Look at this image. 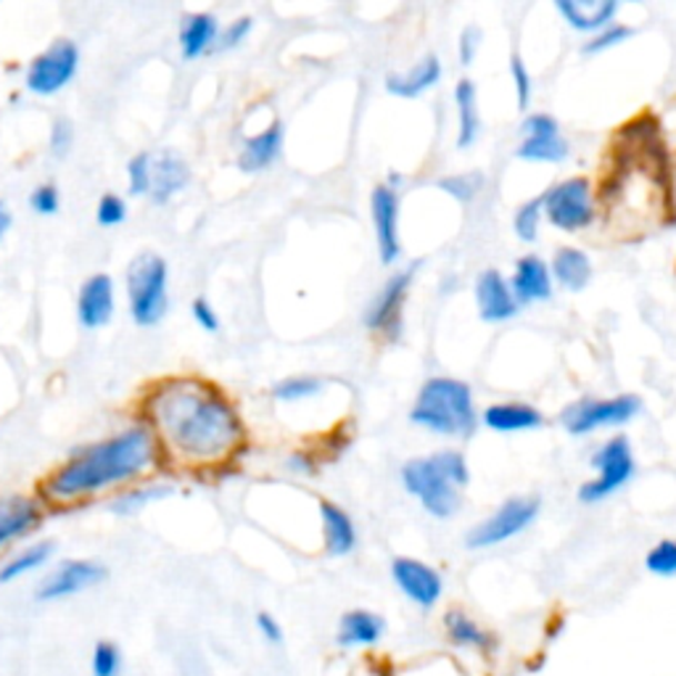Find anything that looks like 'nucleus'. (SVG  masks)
Here are the masks:
<instances>
[{"label":"nucleus","instance_id":"4468645a","mask_svg":"<svg viewBox=\"0 0 676 676\" xmlns=\"http://www.w3.org/2000/svg\"><path fill=\"white\" fill-rule=\"evenodd\" d=\"M415 270H402L389 278L383 283V289L375 294L371 306L365 310V325L375 333H386V336H396L400 333V312L404 304V296H407L410 285H413Z\"/></svg>","mask_w":676,"mask_h":676},{"label":"nucleus","instance_id":"c03bdc74","mask_svg":"<svg viewBox=\"0 0 676 676\" xmlns=\"http://www.w3.org/2000/svg\"><path fill=\"white\" fill-rule=\"evenodd\" d=\"M191 312H193V320H196V323H199L201 327H204L206 333H218V331H220V317H218V310H214V306L209 304L204 296H199L196 302H193Z\"/></svg>","mask_w":676,"mask_h":676},{"label":"nucleus","instance_id":"4c0bfd02","mask_svg":"<svg viewBox=\"0 0 676 676\" xmlns=\"http://www.w3.org/2000/svg\"><path fill=\"white\" fill-rule=\"evenodd\" d=\"M95 218H99V225L103 228L122 225V222L128 220V204H124L117 193H107V196H101L99 201V212H95Z\"/></svg>","mask_w":676,"mask_h":676},{"label":"nucleus","instance_id":"49530a36","mask_svg":"<svg viewBox=\"0 0 676 676\" xmlns=\"http://www.w3.org/2000/svg\"><path fill=\"white\" fill-rule=\"evenodd\" d=\"M256 629L264 637V643L270 645H281L283 643V626L278 624V618L273 613H256Z\"/></svg>","mask_w":676,"mask_h":676},{"label":"nucleus","instance_id":"5701e85b","mask_svg":"<svg viewBox=\"0 0 676 676\" xmlns=\"http://www.w3.org/2000/svg\"><path fill=\"white\" fill-rule=\"evenodd\" d=\"M442 77V61L436 53H428L426 59L417 61L410 72L402 74H389L386 77V90L389 93L400 95V99H417L426 90H431Z\"/></svg>","mask_w":676,"mask_h":676},{"label":"nucleus","instance_id":"f704fd0d","mask_svg":"<svg viewBox=\"0 0 676 676\" xmlns=\"http://www.w3.org/2000/svg\"><path fill=\"white\" fill-rule=\"evenodd\" d=\"M645 566L655 576H676V542H658L645 557Z\"/></svg>","mask_w":676,"mask_h":676},{"label":"nucleus","instance_id":"ea45409f","mask_svg":"<svg viewBox=\"0 0 676 676\" xmlns=\"http://www.w3.org/2000/svg\"><path fill=\"white\" fill-rule=\"evenodd\" d=\"M511 74L515 82V93H518V109H528V101H532V74H528V69L524 64V59H521L518 53L511 56Z\"/></svg>","mask_w":676,"mask_h":676},{"label":"nucleus","instance_id":"b1692460","mask_svg":"<svg viewBox=\"0 0 676 676\" xmlns=\"http://www.w3.org/2000/svg\"><path fill=\"white\" fill-rule=\"evenodd\" d=\"M218 34L220 24L212 13H191V17H185L183 27H180V51H183V59L193 61L214 51Z\"/></svg>","mask_w":676,"mask_h":676},{"label":"nucleus","instance_id":"ddd939ff","mask_svg":"<svg viewBox=\"0 0 676 676\" xmlns=\"http://www.w3.org/2000/svg\"><path fill=\"white\" fill-rule=\"evenodd\" d=\"M524 141L515 149V157L526 162H563L568 157V141L561 135V124L549 114H532L521 124Z\"/></svg>","mask_w":676,"mask_h":676},{"label":"nucleus","instance_id":"9b49d317","mask_svg":"<svg viewBox=\"0 0 676 676\" xmlns=\"http://www.w3.org/2000/svg\"><path fill=\"white\" fill-rule=\"evenodd\" d=\"M107 576L109 571L95 561H64L40 582L34 597L40 603L67 601V597L82 595V592L99 587L101 582H107Z\"/></svg>","mask_w":676,"mask_h":676},{"label":"nucleus","instance_id":"473e14b6","mask_svg":"<svg viewBox=\"0 0 676 676\" xmlns=\"http://www.w3.org/2000/svg\"><path fill=\"white\" fill-rule=\"evenodd\" d=\"M542 212H545V196H536L515 209L513 228H515V235H518L521 241H526V243L536 241V235H539Z\"/></svg>","mask_w":676,"mask_h":676},{"label":"nucleus","instance_id":"39448f33","mask_svg":"<svg viewBox=\"0 0 676 676\" xmlns=\"http://www.w3.org/2000/svg\"><path fill=\"white\" fill-rule=\"evenodd\" d=\"M128 296L130 312L138 325L149 327L162 323V317L170 310V296H167V285H170V270L167 262L153 251H143L130 262L128 275Z\"/></svg>","mask_w":676,"mask_h":676},{"label":"nucleus","instance_id":"423d86ee","mask_svg":"<svg viewBox=\"0 0 676 676\" xmlns=\"http://www.w3.org/2000/svg\"><path fill=\"white\" fill-rule=\"evenodd\" d=\"M592 468L597 471V478L578 490V500L601 502L605 497H611L616 490H622L634 473V455L629 447V438L613 436L611 442H605L603 447L595 452V457H592Z\"/></svg>","mask_w":676,"mask_h":676},{"label":"nucleus","instance_id":"bb28decb","mask_svg":"<svg viewBox=\"0 0 676 676\" xmlns=\"http://www.w3.org/2000/svg\"><path fill=\"white\" fill-rule=\"evenodd\" d=\"M320 515H323L325 528V547L331 555H350L357 545V532L350 513H344L336 502H320Z\"/></svg>","mask_w":676,"mask_h":676},{"label":"nucleus","instance_id":"2f4dec72","mask_svg":"<svg viewBox=\"0 0 676 676\" xmlns=\"http://www.w3.org/2000/svg\"><path fill=\"white\" fill-rule=\"evenodd\" d=\"M124 672V655L120 645L111 639L95 643L93 655H90V674L93 676H122Z\"/></svg>","mask_w":676,"mask_h":676},{"label":"nucleus","instance_id":"6e6552de","mask_svg":"<svg viewBox=\"0 0 676 676\" xmlns=\"http://www.w3.org/2000/svg\"><path fill=\"white\" fill-rule=\"evenodd\" d=\"M545 214L555 228L576 233L595 220L592 188L587 178H568L545 193Z\"/></svg>","mask_w":676,"mask_h":676},{"label":"nucleus","instance_id":"e433bc0d","mask_svg":"<svg viewBox=\"0 0 676 676\" xmlns=\"http://www.w3.org/2000/svg\"><path fill=\"white\" fill-rule=\"evenodd\" d=\"M632 38V27L626 24H608L605 27L603 32H597L595 38L589 40V43H584L582 51L592 56V53H603V51H611V48L622 46L624 40Z\"/></svg>","mask_w":676,"mask_h":676},{"label":"nucleus","instance_id":"c756f323","mask_svg":"<svg viewBox=\"0 0 676 676\" xmlns=\"http://www.w3.org/2000/svg\"><path fill=\"white\" fill-rule=\"evenodd\" d=\"M53 555V542H38V545H30L24 549H19L17 555H11L9 561L0 566V584H11L17 578H22L32 571L43 568Z\"/></svg>","mask_w":676,"mask_h":676},{"label":"nucleus","instance_id":"7ed1b4c3","mask_svg":"<svg viewBox=\"0 0 676 676\" xmlns=\"http://www.w3.org/2000/svg\"><path fill=\"white\" fill-rule=\"evenodd\" d=\"M468 463L455 450L415 457L402 465L404 490L421 500L423 511L434 518H450L460 511V492L468 486Z\"/></svg>","mask_w":676,"mask_h":676},{"label":"nucleus","instance_id":"f8f14e48","mask_svg":"<svg viewBox=\"0 0 676 676\" xmlns=\"http://www.w3.org/2000/svg\"><path fill=\"white\" fill-rule=\"evenodd\" d=\"M145 157V196L153 204H167L191 183V170L185 159L170 149L143 151Z\"/></svg>","mask_w":676,"mask_h":676},{"label":"nucleus","instance_id":"9d476101","mask_svg":"<svg viewBox=\"0 0 676 676\" xmlns=\"http://www.w3.org/2000/svg\"><path fill=\"white\" fill-rule=\"evenodd\" d=\"M80 64V51L72 40H56V43L34 56L30 69H27V88L38 95H53L61 88L72 82Z\"/></svg>","mask_w":676,"mask_h":676},{"label":"nucleus","instance_id":"2eb2a0df","mask_svg":"<svg viewBox=\"0 0 676 676\" xmlns=\"http://www.w3.org/2000/svg\"><path fill=\"white\" fill-rule=\"evenodd\" d=\"M392 576L404 595L421 608H434L442 597V576L415 557H396L392 563Z\"/></svg>","mask_w":676,"mask_h":676},{"label":"nucleus","instance_id":"aec40b11","mask_svg":"<svg viewBox=\"0 0 676 676\" xmlns=\"http://www.w3.org/2000/svg\"><path fill=\"white\" fill-rule=\"evenodd\" d=\"M513 296L518 304H532V302H547L553 296V275L545 260L539 256H524L515 264L513 275Z\"/></svg>","mask_w":676,"mask_h":676},{"label":"nucleus","instance_id":"c85d7f7f","mask_svg":"<svg viewBox=\"0 0 676 676\" xmlns=\"http://www.w3.org/2000/svg\"><path fill=\"white\" fill-rule=\"evenodd\" d=\"M455 103H457V117H460L457 145H460V149H468V145L476 143L478 130H481L478 95H476V85H473L471 80H460L457 82Z\"/></svg>","mask_w":676,"mask_h":676},{"label":"nucleus","instance_id":"de8ad7c7","mask_svg":"<svg viewBox=\"0 0 676 676\" xmlns=\"http://www.w3.org/2000/svg\"><path fill=\"white\" fill-rule=\"evenodd\" d=\"M9 228H11V212L6 209L3 201H0V241H3V235L9 233Z\"/></svg>","mask_w":676,"mask_h":676},{"label":"nucleus","instance_id":"0eeeda50","mask_svg":"<svg viewBox=\"0 0 676 676\" xmlns=\"http://www.w3.org/2000/svg\"><path fill=\"white\" fill-rule=\"evenodd\" d=\"M539 515V500L534 497H513L500 507L497 513L490 515L484 524H478L473 532L465 536V545L471 549H486L502 542L513 539L521 532H526Z\"/></svg>","mask_w":676,"mask_h":676},{"label":"nucleus","instance_id":"a878e982","mask_svg":"<svg viewBox=\"0 0 676 676\" xmlns=\"http://www.w3.org/2000/svg\"><path fill=\"white\" fill-rule=\"evenodd\" d=\"M549 275H553L566 291H574V294H578V291L587 289L592 281V262L582 249L563 246L555 251Z\"/></svg>","mask_w":676,"mask_h":676},{"label":"nucleus","instance_id":"dca6fc26","mask_svg":"<svg viewBox=\"0 0 676 676\" xmlns=\"http://www.w3.org/2000/svg\"><path fill=\"white\" fill-rule=\"evenodd\" d=\"M373 225L375 241H379L381 262L392 264L400 256V199H396V188L379 185L373 191Z\"/></svg>","mask_w":676,"mask_h":676},{"label":"nucleus","instance_id":"412c9836","mask_svg":"<svg viewBox=\"0 0 676 676\" xmlns=\"http://www.w3.org/2000/svg\"><path fill=\"white\" fill-rule=\"evenodd\" d=\"M555 9L566 17V22L578 32L605 30L616 17V0H557Z\"/></svg>","mask_w":676,"mask_h":676},{"label":"nucleus","instance_id":"1a4fd4ad","mask_svg":"<svg viewBox=\"0 0 676 676\" xmlns=\"http://www.w3.org/2000/svg\"><path fill=\"white\" fill-rule=\"evenodd\" d=\"M637 413H639V396L622 394V396H613V400L576 402L574 407L566 410L563 423H566L571 434L582 436V434H592V431L597 428L624 426V423H629Z\"/></svg>","mask_w":676,"mask_h":676},{"label":"nucleus","instance_id":"f257e3e1","mask_svg":"<svg viewBox=\"0 0 676 676\" xmlns=\"http://www.w3.org/2000/svg\"><path fill=\"white\" fill-rule=\"evenodd\" d=\"M153 428L188 463L209 465L225 460L241 444L243 426L233 402L212 383L170 379L145 400Z\"/></svg>","mask_w":676,"mask_h":676},{"label":"nucleus","instance_id":"f3484780","mask_svg":"<svg viewBox=\"0 0 676 676\" xmlns=\"http://www.w3.org/2000/svg\"><path fill=\"white\" fill-rule=\"evenodd\" d=\"M43 521V511L32 497L9 494L0 497V549L30 536Z\"/></svg>","mask_w":676,"mask_h":676},{"label":"nucleus","instance_id":"c9c22d12","mask_svg":"<svg viewBox=\"0 0 676 676\" xmlns=\"http://www.w3.org/2000/svg\"><path fill=\"white\" fill-rule=\"evenodd\" d=\"M481 185H484V175H481V172H468V175H452L438 180V188L447 191L450 196H455L457 201H471L481 191Z\"/></svg>","mask_w":676,"mask_h":676},{"label":"nucleus","instance_id":"cd10ccee","mask_svg":"<svg viewBox=\"0 0 676 676\" xmlns=\"http://www.w3.org/2000/svg\"><path fill=\"white\" fill-rule=\"evenodd\" d=\"M383 624L381 616H375L371 611H352L341 618L339 626V645L341 647H360V645H375L383 637Z\"/></svg>","mask_w":676,"mask_h":676},{"label":"nucleus","instance_id":"393cba45","mask_svg":"<svg viewBox=\"0 0 676 676\" xmlns=\"http://www.w3.org/2000/svg\"><path fill=\"white\" fill-rule=\"evenodd\" d=\"M281 145H283V128L281 122H273L270 128L256 132L254 138H249V141L243 143L239 167L243 172L268 170V167L278 159V153H281Z\"/></svg>","mask_w":676,"mask_h":676},{"label":"nucleus","instance_id":"37998d69","mask_svg":"<svg viewBox=\"0 0 676 676\" xmlns=\"http://www.w3.org/2000/svg\"><path fill=\"white\" fill-rule=\"evenodd\" d=\"M164 494V490H153V486H149V490H138V492H128L124 497H120L114 502V511L117 513H130V511H138V507H143L145 502L151 500H159Z\"/></svg>","mask_w":676,"mask_h":676},{"label":"nucleus","instance_id":"79ce46f5","mask_svg":"<svg viewBox=\"0 0 676 676\" xmlns=\"http://www.w3.org/2000/svg\"><path fill=\"white\" fill-rule=\"evenodd\" d=\"M72 143H74L72 122L64 120V117H59V120H56L53 128H51V151H53V157H67L69 149H72Z\"/></svg>","mask_w":676,"mask_h":676},{"label":"nucleus","instance_id":"a18cd8bd","mask_svg":"<svg viewBox=\"0 0 676 676\" xmlns=\"http://www.w3.org/2000/svg\"><path fill=\"white\" fill-rule=\"evenodd\" d=\"M481 46V30L476 24L465 27L463 34H460V61H463L465 67H471V61L476 59Z\"/></svg>","mask_w":676,"mask_h":676},{"label":"nucleus","instance_id":"a211bd4d","mask_svg":"<svg viewBox=\"0 0 676 676\" xmlns=\"http://www.w3.org/2000/svg\"><path fill=\"white\" fill-rule=\"evenodd\" d=\"M114 315V281L107 273L90 275L80 285L77 296V317L85 327H103Z\"/></svg>","mask_w":676,"mask_h":676},{"label":"nucleus","instance_id":"4be33fe9","mask_svg":"<svg viewBox=\"0 0 676 676\" xmlns=\"http://www.w3.org/2000/svg\"><path fill=\"white\" fill-rule=\"evenodd\" d=\"M545 423V415L532 404L524 402H502L484 410V426L502 434H515V431H532Z\"/></svg>","mask_w":676,"mask_h":676},{"label":"nucleus","instance_id":"72a5a7b5","mask_svg":"<svg viewBox=\"0 0 676 676\" xmlns=\"http://www.w3.org/2000/svg\"><path fill=\"white\" fill-rule=\"evenodd\" d=\"M320 389H323L320 379H310V375H302V379L281 381L273 389V394H275V400H281V402H302V400H310V396H315Z\"/></svg>","mask_w":676,"mask_h":676},{"label":"nucleus","instance_id":"f03ea898","mask_svg":"<svg viewBox=\"0 0 676 676\" xmlns=\"http://www.w3.org/2000/svg\"><path fill=\"white\" fill-rule=\"evenodd\" d=\"M153 460V436L149 428H128L107 442L90 444L46 481V492L53 500H77L95 494L107 486L124 484L149 468Z\"/></svg>","mask_w":676,"mask_h":676},{"label":"nucleus","instance_id":"20e7f679","mask_svg":"<svg viewBox=\"0 0 676 676\" xmlns=\"http://www.w3.org/2000/svg\"><path fill=\"white\" fill-rule=\"evenodd\" d=\"M410 421L442 436H471L476 428L471 389L455 379H428L417 392Z\"/></svg>","mask_w":676,"mask_h":676},{"label":"nucleus","instance_id":"7c9ffc66","mask_svg":"<svg viewBox=\"0 0 676 676\" xmlns=\"http://www.w3.org/2000/svg\"><path fill=\"white\" fill-rule=\"evenodd\" d=\"M444 624H447L450 637L455 639L457 645H463V647H490L492 645L490 634L481 629L473 618L465 616L463 611H450L447 618H444Z\"/></svg>","mask_w":676,"mask_h":676},{"label":"nucleus","instance_id":"a19ab883","mask_svg":"<svg viewBox=\"0 0 676 676\" xmlns=\"http://www.w3.org/2000/svg\"><path fill=\"white\" fill-rule=\"evenodd\" d=\"M30 206L34 209L38 214H56L59 212L61 206V196H59V188L46 183V185H38L32 191L30 196Z\"/></svg>","mask_w":676,"mask_h":676},{"label":"nucleus","instance_id":"58836bf2","mask_svg":"<svg viewBox=\"0 0 676 676\" xmlns=\"http://www.w3.org/2000/svg\"><path fill=\"white\" fill-rule=\"evenodd\" d=\"M251 27H254V19H251V17H241V19H235V22H230L225 30H220L218 43H214V51H230V48L241 46L243 40L249 38Z\"/></svg>","mask_w":676,"mask_h":676},{"label":"nucleus","instance_id":"6ab92c4d","mask_svg":"<svg viewBox=\"0 0 676 676\" xmlns=\"http://www.w3.org/2000/svg\"><path fill=\"white\" fill-rule=\"evenodd\" d=\"M476 302L478 315L484 323H505L518 312V302H515L511 283L502 278L500 270H486L481 273L476 283Z\"/></svg>","mask_w":676,"mask_h":676}]
</instances>
